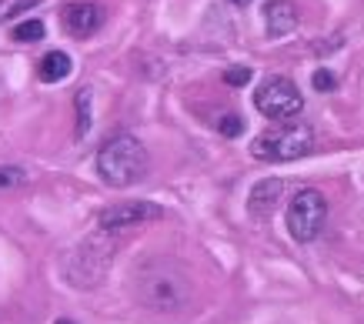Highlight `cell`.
Segmentation results:
<instances>
[{
    "instance_id": "cell-17",
    "label": "cell",
    "mask_w": 364,
    "mask_h": 324,
    "mask_svg": "<svg viewBox=\"0 0 364 324\" xmlns=\"http://www.w3.org/2000/svg\"><path fill=\"white\" fill-rule=\"evenodd\" d=\"M218 127H221V134H224V137H237V134H241V127H244V124H241V117H234V114H228V117H224V121L218 124Z\"/></svg>"
},
{
    "instance_id": "cell-11",
    "label": "cell",
    "mask_w": 364,
    "mask_h": 324,
    "mask_svg": "<svg viewBox=\"0 0 364 324\" xmlns=\"http://www.w3.org/2000/svg\"><path fill=\"white\" fill-rule=\"evenodd\" d=\"M11 37L17 40V44H37V40H44L47 37V23L44 21H23L11 31Z\"/></svg>"
},
{
    "instance_id": "cell-2",
    "label": "cell",
    "mask_w": 364,
    "mask_h": 324,
    "mask_svg": "<svg viewBox=\"0 0 364 324\" xmlns=\"http://www.w3.org/2000/svg\"><path fill=\"white\" fill-rule=\"evenodd\" d=\"M314 151V127L298 121L277 124L251 141V154L257 161H298Z\"/></svg>"
},
{
    "instance_id": "cell-7",
    "label": "cell",
    "mask_w": 364,
    "mask_h": 324,
    "mask_svg": "<svg viewBox=\"0 0 364 324\" xmlns=\"http://www.w3.org/2000/svg\"><path fill=\"white\" fill-rule=\"evenodd\" d=\"M60 21H64V27L74 37H90L94 31H100V23H104V11H100L94 0H74V4H67L64 7Z\"/></svg>"
},
{
    "instance_id": "cell-16",
    "label": "cell",
    "mask_w": 364,
    "mask_h": 324,
    "mask_svg": "<svg viewBox=\"0 0 364 324\" xmlns=\"http://www.w3.org/2000/svg\"><path fill=\"white\" fill-rule=\"evenodd\" d=\"M311 84H314V90H321V94H324V90H334V74L331 70H314V77H311Z\"/></svg>"
},
{
    "instance_id": "cell-15",
    "label": "cell",
    "mask_w": 364,
    "mask_h": 324,
    "mask_svg": "<svg viewBox=\"0 0 364 324\" xmlns=\"http://www.w3.org/2000/svg\"><path fill=\"white\" fill-rule=\"evenodd\" d=\"M224 84H231V87L251 84V68H228L224 70Z\"/></svg>"
},
{
    "instance_id": "cell-8",
    "label": "cell",
    "mask_w": 364,
    "mask_h": 324,
    "mask_svg": "<svg viewBox=\"0 0 364 324\" xmlns=\"http://www.w3.org/2000/svg\"><path fill=\"white\" fill-rule=\"evenodd\" d=\"M281 190H284V184L277 178L257 180L251 190V198H247V211H251L254 217H267V214L277 207V201H281Z\"/></svg>"
},
{
    "instance_id": "cell-5",
    "label": "cell",
    "mask_w": 364,
    "mask_h": 324,
    "mask_svg": "<svg viewBox=\"0 0 364 324\" xmlns=\"http://www.w3.org/2000/svg\"><path fill=\"white\" fill-rule=\"evenodd\" d=\"M324 217H328V201L321 198V190L304 188L287 204V231L298 244H311L321 234Z\"/></svg>"
},
{
    "instance_id": "cell-1",
    "label": "cell",
    "mask_w": 364,
    "mask_h": 324,
    "mask_svg": "<svg viewBox=\"0 0 364 324\" xmlns=\"http://www.w3.org/2000/svg\"><path fill=\"white\" fill-rule=\"evenodd\" d=\"M97 174L111 188H131L147 174V147L134 134H117L97 151Z\"/></svg>"
},
{
    "instance_id": "cell-10",
    "label": "cell",
    "mask_w": 364,
    "mask_h": 324,
    "mask_svg": "<svg viewBox=\"0 0 364 324\" xmlns=\"http://www.w3.org/2000/svg\"><path fill=\"white\" fill-rule=\"evenodd\" d=\"M70 70H74L70 54H64V50H50V54H44L41 57V64H37V77L47 80V84H57V80L70 77Z\"/></svg>"
},
{
    "instance_id": "cell-19",
    "label": "cell",
    "mask_w": 364,
    "mask_h": 324,
    "mask_svg": "<svg viewBox=\"0 0 364 324\" xmlns=\"http://www.w3.org/2000/svg\"><path fill=\"white\" fill-rule=\"evenodd\" d=\"M57 324H74V321H67V318H60V321H57Z\"/></svg>"
},
{
    "instance_id": "cell-6",
    "label": "cell",
    "mask_w": 364,
    "mask_h": 324,
    "mask_svg": "<svg viewBox=\"0 0 364 324\" xmlns=\"http://www.w3.org/2000/svg\"><path fill=\"white\" fill-rule=\"evenodd\" d=\"M157 217H164V211L151 201H117L97 214V227L114 234V231H124V227H134L144 221H157Z\"/></svg>"
},
{
    "instance_id": "cell-18",
    "label": "cell",
    "mask_w": 364,
    "mask_h": 324,
    "mask_svg": "<svg viewBox=\"0 0 364 324\" xmlns=\"http://www.w3.org/2000/svg\"><path fill=\"white\" fill-rule=\"evenodd\" d=\"M231 4H237V7H244V4H251V0H231Z\"/></svg>"
},
{
    "instance_id": "cell-12",
    "label": "cell",
    "mask_w": 364,
    "mask_h": 324,
    "mask_svg": "<svg viewBox=\"0 0 364 324\" xmlns=\"http://www.w3.org/2000/svg\"><path fill=\"white\" fill-rule=\"evenodd\" d=\"M41 0H0V23H11L21 14H31Z\"/></svg>"
},
{
    "instance_id": "cell-4",
    "label": "cell",
    "mask_w": 364,
    "mask_h": 324,
    "mask_svg": "<svg viewBox=\"0 0 364 324\" xmlns=\"http://www.w3.org/2000/svg\"><path fill=\"white\" fill-rule=\"evenodd\" d=\"M254 107L264 114V117H271V121L287 124V121H298V114L304 111V97H301L294 80L271 74L254 90Z\"/></svg>"
},
{
    "instance_id": "cell-14",
    "label": "cell",
    "mask_w": 364,
    "mask_h": 324,
    "mask_svg": "<svg viewBox=\"0 0 364 324\" xmlns=\"http://www.w3.org/2000/svg\"><path fill=\"white\" fill-rule=\"evenodd\" d=\"M90 127V90H77V134Z\"/></svg>"
},
{
    "instance_id": "cell-3",
    "label": "cell",
    "mask_w": 364,
    "mask_h": 324,
    "mask_svg": "<svg viewBox=\"0 0 364 324\" xmlns=\"http://www.w3.org/2000/svg\"><path fill=\"white\" fill-rule=\"evenodd\" d=\"M137 298L154 311H177L188 301V281L167 264H147L137 278Z\"/></svg>"
},
{
    "instance_id": "cell-13",
    "label": "cell",
    "mask_w": 364,
    "mask_h": 324,
    "mask_svg": "<svg viewBox=\"0 0 364 324\" xmlns=\"http://www.w3.org/2000/svg\"><path fill=\"white\" fill-rule=\"evenodd\" d=\"M31 174L23 168H14V164H0V190H11V188H21L27 184Z\"/></svg>"
},
{
    "instance_id": "cell-9",
    "label": "cell",
    "mask_w": 364,
    "mask_h": 324,
    "mask_svg": "<svg viewBox=\"0 0 364 324\" xmlns=\"http://www.w3.org/2000/svg\"><path fill=\"white\" fill-rule=\"evenodd\" d=\"M267 37H287L298 27V11L291 7V0H271L264 7Z\"/></svg>"
}]
</instances>
